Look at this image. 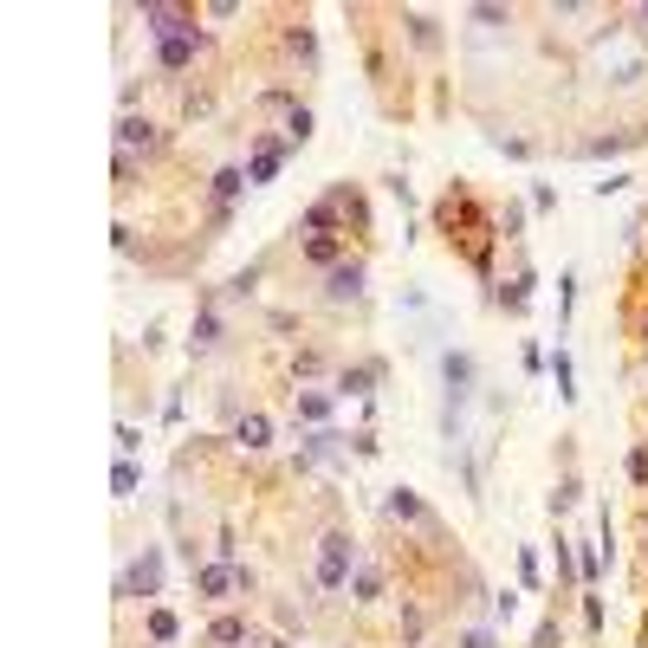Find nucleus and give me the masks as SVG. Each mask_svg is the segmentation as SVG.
Listing matches in <instances>:
<instances>
[{"label": "nucleus", "mask_w": 648, "mask_h": 648, "mask_svg": "<svg viewBox=\"0 0 648 648\" xmlns=\"http://www.w3.org/2000/svg\"><path fill=\"white\" fill-rule=\"evenodd\" d=\"M318 202L331 208V227H338L344 240H370V234H376V227H370V202H363L357 182H331Z\"/></svg>", "instance_id": "39448f33"}, {"label": "nucleus", "mask_w": 648, "mask_h": 648, "mask_svg": "<svg viewBox=\"0 0 648 648\" xmlns=\"http://www.w3.org/2000/svg\"><path fill=\"white\" fill-rule=\"evenodd\" d=\"M623 39V26L610 20V33H596V66H603V84H616V91H629V84H643L648 78V59L636 46H616Z\"/></svg>", "instance_id": "20e7f679"}, {"label": "nucleus", "mask_w": 648, "mask_h": 648, "mask_svg": "<svg viewBox=\"0 0 648 648\" xmlns=\"http://www.w3.org/2000/svg\"><path fill=\"white\" fill-rule=\"evenodd\" d=\"M286 156H292V137H253V149H247V162H240V169H247V182H253V189H266V182L286 169Z\"/></svg>", "instance_id": "f8f14e48"}, {"label": "nucleus", "mask_w": 648, "mask_h": 648, "mask_svg": "<svg viewBox=\"0 0 648 648\" xmlns=\"http://www.w3.org/2000/svg\"><path fill=\"white\" fill-rule=\"evenodd\" d=\"M577 305V273H558V318H571Z\"/></svg>", "instance_id": "ea45409f"}, {"label": "nucleus", "mask_w": 648, "mask_h": 648, "mask_svg": "<svg viewBox=\"0 0 648 648\" xmlns=\"http://www.w3.org/2000/svg\"><path fill=\"white\" fill-rule=\"evenodd\" d=\"M376 376H383V363H344V370H338V376H331V396H338V402H351V396H370V389H376Z\"/></svg>", "instance_id": "aec40b11"}, {"label": "nucleus", "mask_w": 648, "mask_h": 648, "mask_svg": "<svg viewBox=\"0 0 648 648\" xmlns=\"http://www.w3.org/2000/svg\"><path fill=\"white\" fill-rule=\"evenodd\" d=\"M500 240H525V208H519V202L500 208Z\"/></svg>", "instance_id": "72a5a7b5"}, {"label": "nucleus", "mask_w": 648, "mask_h": 648, "mask_svg": "<svg viewBox=\"0 0 648 648\" xmlns=\"http://www.w3.org/2000/svg\"><path fill=\"white\" fill-rule=\"evenodd\" d=\"M240 13H247L240 0H215V7H202V20H240Z\"/></svg>", "instance_id": "a19ab883"}, {"label": "nucleus", "mask_w": 648, "mask_h": 648, "mask_svg": "<svg viewBox=\"0 0 648 648\" xmlns=\"http://www.w3.org/2000/svg\"><path fill=\"white\" fill-rule=\"evenodd\" d=\"M629 20H636V33H648V7H629Z\"/></svg>", "instance_id": "de8ad7c7"}, {"label": "nucleus", "mask_w": 648, "mask_h": 648, "mask_svg": "<svg viewBox=\"0 0 648 648\" xmlns=\"http://www.w3.org/2000/svg\"><path fill=\"white\" fill-rule=\"evenodd\" d=\"M247 189H253V182H247V169H240V162H220V169H215V182H208L215 208H234V202H240Z\"/></svg>", "instance_id": "393cba45"}, {"label": "nucleus", "mask_w": 648, "mask_h": 648, "mask_svg": "<svg viewBox=\"0 0 648 648\" xmlns=\"http://www.w3.org/2000/svg\"><path fill=\"white\" fill-rule=\"evenodd\" d=\"M532 208H538V215H552V208H558V189H545V182H538V189H532Z\"/></svg>", "instance_id": "a18cd8bd"}, {"label": "nucleus", "mask_w": 648, "mask_h": 648, "mask_svg": "<svg viewBox=\"0 0 648 648\" xmlns=\"http://www.w3.org/2000/svg\"><path fill=\"white\" fill-rule=\"evenodd\" d=\"M208 648H253V623L240 610H220L215 623H208Z\"/></svg>", "instance_id": "412c9836"}, {"label": "nucleus", "mask_w": 648, "mask_h": 648, "mask_svg": "<svg viewBox=\"0 0 648 648\" xmlns=\"http://www.w3.org/2000/svg\"><path fill=\"white\" fill-rule=\"evenodd\" d=\"M434 234L447 240V253L467 266V273H480V280H493V247H500V208H487L467 182H447L441 195H434Z\"/></svg>", "instance_id": "f257e3e1"}, {"label": "nucleus", "mask_w": 648, "mask_h": 648, "mask_svg": "<svg viewBox=\"0 0 648 648\" xmlns=\"http://www.w3.org/2000/svg\"><path fill=\"white\" fill-rule=\"evenodd\" d=\"M441 383H447V409H461V402L474 396V383H480L474 351H447V357H441Z\"/></svg>", "instance_id": "4468645a"}, {"label": "nucleus", "mask_w": 648, "mask_h": 648, "mask_svg": "<svg viewBox=\"0 0 648 648\" xmlns=\"http://www.w3.org/2000/svg\"><path fill=\"white\" fill-rule=\"evenodd\" d=\"M493 616H505V623L519 616V596H512V590H493Z\"/></svg>", "instance_id": "c03bdc74"}, {"label": "nucleus", "mask_w": 648, "mask_h": 648, "mask_svg": "<svg viewBox=\"0 0 648 648\" xmlns=\"http://www.w3.org/2000/svg\"><path fill=\"white\" fill-rule=\"evenodd\" d=\"M137 20H144L149 46H156V39H175V33H195V26H202V13H195V7H169V0H144V7H137Z\"/></svg>", "instance_id": "1a4fd4ad"}, {"label": "nucleus", "mask_w": 648, "mask_h": 648, "mask_svg": "<svg viewBox=\"0 0 648 648\" xmlns=\"http://www.w3.org/2000/svg\"><path fill=\"white\" fill-rule=\"evenodd\" d=\"M111 175H117V189H124V195H130V189H137V175H144V162H137V156H124V149H117V162H111Z\"/></svg>", "instance_id": "473e14b6"}, {"label": "nucleus", "mask_w": 648, "mask_h": 648, "mask_svg": "<svg viewBox=\"0 0 648 648\" xmlns=\"http://www.w3.org/2000/svg\"><path fill=\"white\" fill-rule=\"evenodd\" d=\"M493 305H500L505 318H525V311H532V286H538V273H532V266H525V260H519V266H512V280H493Z\"/></svg>", "instance_id": "f3484780"}, {"label": "nucleus", "mask_w": 648, "mask_h": 648, "mask_svg": "<svg viewBox=\"0 0 648 648\" xmlns=\"http://www.w3.org/2000/svg\"><path fill=\"white\" fill-rule=\"evenodd\" d=\"M532 648H565V623H558V610L538 623V636H532Z\"/></svg>", "instance_id": "c9c22d12"}, {"label": "nucleus", "mask_w": 648, "mask_h": 648, "mask_svg": "<svg viewBox=\"0 0 648 648\" xmlns=\"http://www.w3.org/2000/svg\"><path fill=\"white\" fill-rule=\"evenodd\" d=\"M117 149H124V156H144V162H156V156L169 149V130H162L149 111H117Z\"/></svg>", "instance_id": "0eeeda50"}, {"label": "nucleus", "mask_w": 648, "mask_h": 648, "mask_svg": "<svg viewBox=\"0 0 648 648\" xmlns=\"http://www.w3.org/2000/svg\"><path fill=\"white\" fill-rule=\"evenodd\" d=\"M643 552H648V525H643Z\"/></svg>", "instance_id": "8fccbe9b"}, {"label": "nucleus", "mask_w": 648, "mask_h": 648, "mask_svg": "<svg viewBox=\"0 0 648 648\" xmlns=\"http://www.w3.org/2000/svg\"><path fill=\"white\" fill-rule=\"evenodd\" d=\"M137 447H144L137 422H117V454H124V461H137Z\"/></svg>", "instance_id": "4c0bfd02"}, {"label": "nucleus", "mask_w": 648, "mask_h": 648, "mask_svg": "<svg viewBox=\"0 0 648 648\" xmlns=\"http://www.w3.org/2000/svg\"><path fill=\"white\" fill-rule=\"evenodd\" d=\"M331 409H338V396H331V389H292V416H298L305 429H325V422H331Z\"/></svg>", "instance_id": "4be33fe9"}, {"label": "nucleus", "mask_w": 648, "mask_h": 648, "mask_svg": "<svg viewBox=\"0 0 648 648\" xmlns=\"http://www.w3.org/2000/svg\"><path fill=\"white\" fill-rule=\"evenodd\" d=\"M318 376H338V370H331V357H325V351H298V357H292V383H298V389H311Z\"/></svg>", "instance_id": "cd10ccee"}, {"label": "nucleus", "mask_w": 648, "mask_h": 648, "mask_svg": "<svg viewBox=\"0 0 648 648\" xmlns=\"http://www.w3.org/2000/svg\"><path fill=\"white\" fill-rule=\"evenodd\" d=\"M396 26L409 33V46H416V53H441V26H434V13H422V7H402V13H396Z\"/></svg>", "instance_id": "5701e85b"}, {"label": "nucleus", "mask_w": 648, "mask_h": 648, "mask_svg": "<svg viewBox=\"0 0 648 648\" xmlns=\"http://www.w3.org/2000/svg\"><path fill=\"white\" fill-rule=\"evenodd\" d=\"M137 480H144V474H137V461H124V454H117V467H111V493H117V500H137Z\"/></svg>", "instance_id": "7c9ffc66"}, {"label": "nucleus", "mask_w": 648, "mask_h": 648, "mask_svg": "<svg viewBox=\"0 0 648 648\" xmlns=\"http://www.w3.org/2000/svg\"><path fill=\"white\" fill-rule=\"evenodd\" d=\"M162 571H169V552H162V545H144V558H130L124 577H117V603H149V596H162Z\"/></svg>", "instance_id": "423d86ee"}, {"label": "nucleus", "mask_w": 648, "mask_h": 648, "mask_svg": "<svg viewBox=\"0 0 648 648\" xmlns=\"http://www.w3.org/2000/svg\"><path fill=\"white\" fill-rule=\"evenodd\" d=\"M643 383H648V357H643Z\"/></svg>", "instance_id": "3c124183"}, {"label": "nucleus", "mask_w": 648, "mask_h": 648, "mask_svg": "<svg viewBox=\"0 0 648 648\" xmlns=\"http://www.w3.org/2000/svg\"><path fill=\"white\" fill-rule=\"evenodd\" d=\"M280 59H286L292 72H305V78L318 72V33H311V20H305V13L280 26Z\"/></svg>", "instance_id": "9b49d317"}, {"label": "nucleus", "mask_w": 648, "mask_h": 648, "mask_svg": "<svg viewBox=\"0 0 648 648\" xmlns=\"http://www.w3.org/2000/svg\"><path fill=\"white\" fill-rule=\"evenodd\" d=\"M552 383H558V402H577V363H571V351H558V357H552Z\"/></svg>", "instance_id": "c756f323"}, {"label": "nucleus", "mask_w": 648, "mask_h": 648, "mask_svg": "<svg viewBox=\"0 0 648 648\" xmlns=\"http://www.w3.org/2000/svg\"><path fill=\"white\" fill-rule=\"evenodd\" d=\"M454 648H500V636H493V629H461Z\"/></svg>", "instance_id": "58836bf2"}, {"label": "nucleus", "mask_w": 648, "mask_h": 648, "mask_svg": "<svg viewBox=\"0 0 648 648\" xmlns=\"http://www.w3.org/2000/svg\"><path fill=\"white\" fill-rule=\"evenodd\" d=\"M583 623H590V636H603V603L596 596H583Z\"/></svg>", "instance_id": "49530a36"}, {"label": "nucleus", "mask_w": 648, "mask_h": 648, "mask_svg": "<svg viewBox=\"0 0 648 648\" xmlns=\"http://www.w3.org/2000/svg\"><path fill=\"white\" fill-rule=\"evenodd\" d=\"M215 344H220V292H202V311H195V325H189V351L208 357Z\"/></svg>", "instance_id": "a211bd4d"}, {"label": "nucleus", "mask_w": 648, "mask_h": 648, "mask_svg": "<svg viewBox=\"0 0 648 648\" xmlns=\"http://www.w3.org/2000/svg\"><path fill=\"white\" fill-rule=\"evenodd\" d=\"M234 596H247V571L240 565H227V558H208V565H195V603H234Z\"/></svg>", "instance_id": "6e6552de"}, {"label": "nucleus", "mask_w": 648, "mask_h": 648, "mask_svg": "<svg viewBox=\"0 0 648 648\" xmlns=\"http://www.w3.org/2000/svg\"><path fill=\"white\" fill-rule=\"evenodd\" d=\"M208 59V33L195 26V33H175V39H156L149 46V66L169 78V84H182V78H195V66Z\"/></svg>", "instance_id": "7ed1b4c3"}, {"label": "nucleus", "mask_w": 648, "mask_h": 648, "mask_svg": "<svg viewBox=\"0 0 648 648\" xmlns=\"http://www.w3.org/2000/svg\"><path fill=\"white\" fill-rule=\"evenodd\" d=\"M577 500H583V480H577V467H565V474H558V487H552V519H565Z\"/></svg>", "instance_id": "c85d7f7f"}, {"label": "nucleus", "mask_w": 648, "mask_h": 648, "mask_svg": "<svg viewBox=\"0 0 648 648\" xmlns=\"http://www.w3.org/2000/svg\"><path fill=\"white\" fill-rule=\"evenodd\" d=\"M383 590H389V571H383L376 558H363L357 571H351V603L370 610V603H383Z\"/></svg>", "instance_id": "b1692460"}, {"label": "nucleus", "mask_w": 648, "mask_h": 648, "mask_svg": "<svg viewBox=\"0 0 648 648\" xmlns=\"http://www.w3.org/2000/svg\"><path fill=\"white\" fill-rule=\"evenodd\" d=\"M389 195H396V202H402V215H409V208H416V189H409V175H389Z\"/></svg>", "instance_id": "37998d69"}, {"label": "nucleus", "mask_w": 648, "mask_h": 648, "mask_svg": "<svg viewBox=\"0 0 648 648\" xmlns=\"http://www.w3.org/2000/svg\"><path fill=\"white\" fill-rule=\"evenodd\" d=\"M519 577H525V590H538V552H532V545L519 552Z\"/></svg>", "instance_id": "79ce46f5"}, {"label": "nucleus", "mask_w": 648, "mask_h": 648, "mask_svg": "<svg viewBox=\"0 0 648 648\" xmlns=\"http://www.w3.org/2000/svg\"><path fill=\"white\" fill-rule=\"evenodd\" d=\"M467 20H480V26H512V7H493V0H480V7H467Z\"/></svg>", "instance_id": "f704fd0d"}, {"label": "nucleus", "mask_w": 648, "mask_h": 648, "mask_svg": "<svg viewBox=\"0 0 648 648\" xmlns=\"http://www.w3.org/2000/svg\"><path fill=\"white\" fill-rule=\"evenodd\" d=\"M266 648H292V643H286V636H280V643H266Z\"/></svg>", "instance_id": "09e8293b"}, {"label": "nucleus", "mask_w": 648, "mask_h": 648, "mask_svg": "<svg viewBox=\"0 0 648 648\" xmlns=\"http://www.w3.org/2000/svg\"><path fill=\"white\" fill-rule=\"evenodd\" d=\"M383 512H389V519H396V525H416V532H422V538H447V532H441V519H434V505L422 500V493H416V487H396V493H389V500H383Z\"/></svg>", "instance_id": "9d476101"}, {"label": "nucleus", "mask_w": 648, "mask_h": 648, "mask_svg": "<svg viewBox=\"0 0 648 648\" xmlns=\"http://www.w3.org/2000/svg\"><path fill=\"white\" fill-rule=\"evenodd\" d=\"M144 636H149L156 648L182 643V623H175V610H162V603H149V610H144Z\"/></svg>", "instance_id": "bb28decb"}, {"label": "nucleus", "mask_w": 648, "mask_h": 648, "mask_svg": "<svg viewBox=\"0 0 648 648\" xmlns=\"http://www.w3.org/2000/svg\"><path fill=\"white\" fill-rule=\"evenodd\" d=\"M487 144L500 149V156H512V162H532V156H538V144H525V137H505V130H487Z\"/></svg>", "instance_id": "2f4dec72"}, {"label": "nucleus", "mask_w": 648, "mask_h": 648, "mask_svg": "<svg viewBox=\"0 0 648 648\" xmlns=\"http://www.w3.org/2000/svg\"><path fill=\"white\" fill-rule=\"evenodd\" d=\"M227 441H234L240 454H266V447H273V416H266V409H240L234 429H227Z\"/></svg>", "instance_id": "dca6fc26"}, {"label": "nucleus", "mask_w": 648, "mask_h": 648, "mask_svg": "<svg viewBox=\"0 0 648 648\" xmlns=\"http://www.w3.org/2000/svg\"><path fill=\"white\" fill-rule=\"evenodd\" d=\"M396 636H402V648H422V643H429V610H422L416 596H402V616H396Z\"/></svg>", "instance_id": "a878e982"}, {"label": "nucleus", "mask_w": 648, "mask_h": 648, "mask_svg": "<svg viewBox=\"0 0 648 648\" xmlns=\"http://www.w3.org/2000/svg\"><path fill=\"white\" fill-rule=\"evenodd\" d=\"M298 260L318 266V273H331V266L351 260V240H344V234H298Z\"/></svg>", "instance_id": "2eb2a0df"}, {"label": "nucleus", "mask_w": 648, "mask_h": 648, "mask_svg": "<svg viewBox=\"0 0 648 648\" xmlns=\"http://www.w3.org/2000/svg\"><path fill=\"white\" fill-rule=\"evenodd\" d=\"M629 480L648 493V441H636V447H629Z\"/></svg>", "instance_id": "e433bc0d"}, {"label": "nucleus", "mask_w": 648, "mask_h": 648, "mask_svg": "<svg viewBox=\"0 0 648 648\" xmlns=\"http://www.w3.org/2000/svg\"><path fill=\"white\" fill-rule=\"evenodd\" d=\"M363 286H370V266H363V253H351L344 266L325 273V305H357Z\"/></svg>", "instance_id": "ddd939ff"}, {"label": "nucleus", "mask_w": 648, "mask_h": 648, "mask_svg": "<svg viewBox=\"0 0 648 648\" xmlns=\"http://www.w3.org/2000/svg\"><path fill=\"white\" fill-rule=\"evenodd\" d=\"M648 144V130L636 124V130H610V137H583L577 144V156L583 162H603V156H629V149H643Z\"/></svg>", "instance_id": "6ab92c4d"}, {"label": "nucleus", "mask_w": 648, "mask_h": 648, "mask_svg": "<svg viewBox=\"0 0 648 648\" xmlns=\"http://www.w3.org/2000/svg\"><path fill=\"white\" fill-rule=\"evenodd\" d=\"M363 565V552H357V538H351V525H331L325 538H318V590L325 596H344L351 590V571Z\"/></svg>", "instance_id": "f03ea898"}]
</instances>
